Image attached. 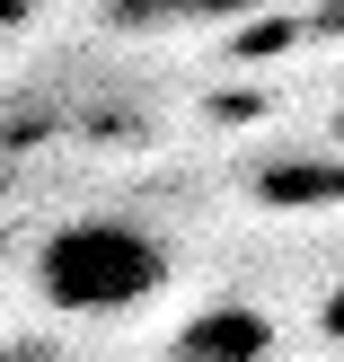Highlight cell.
Masks as SVG:
<instances>
[{
  "mask_svg": "<svg viewBox=\"0 0 344 362\" xmlns=\"http://www.w3.org/2000/svg\"><path fill=\"white\" fill-rule=\"evenodd\" d=\"M336 327H344V310H336Z\"/></svg>",
  "mask_w": 344,
  "mask_h": 362,
  "instance_id": "5",
  "label": "cell"
},
{
  "mask_svg": "<svg viewBox=\"0 0 344 362\" xmlns=\"http://www.w3.org/2000/svg\"><path fill=\"white\" fill-rule=\"evenodd\" d=\"M35 292L71 318H124L168 292V247L141 221H62L35 247Z\"/></svg>",
  "mask_w": 344,
  "mask_h": 362,
  "instance_id": "1",
  "label": "cell"
},
{
  "mask_svg": "<svg viewBox=\"0 0 344 362\" xmlns=\"http://www.w3.org/2000/svg\"><path fill=\"white\" fill-rule=\"evenodd\" d=\"M256 0H115V27H203V18H239Z\"/></svg>",
  "mask_w": 344,
  "mask_h": 362,
  "instance_id": "3",
  "label": "cell"
},
{
  "mask_svg": "<svg viewBox=\"0 0 344 362\" xmlns=\"http://www.w3.org/2000/svg\"><path fill=\"white\" fill-rule=\"evenodd\" d=\"M0 362H45V354H0Z\"/></svg>",
  "mask_w": 344,
  "mask_h": 362,
  "instance_id": "4",
  "label": "cell"
},
{
  "mask_svg": "<svg viewBox=\"0 0 344 362\" xmlns=\"http://www.w3.org/2000/svg\"><path fill=\"white\" fill-rule=\"evenodd\" d=\"M168 362H274V318L247 310V300H212L177 327Z\"/></svg>",
  "mask_w": 344,
  "mask_h": 362,
  "instance_id": "2",
  "label": "cell"
}]
</instances>
